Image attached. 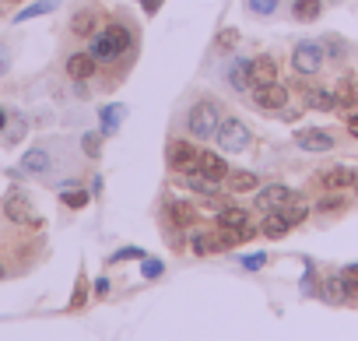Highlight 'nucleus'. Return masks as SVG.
<instances>
[{
    "label": "nucleus",
    "mask_w": 358,
    "mask_h": 341,
    "mask_svg": "<svg viewBox=\"0 0 358 341\" xmlns=\"http://www.w3.org/2000/svg\"><path fill=\"white\" fill-rule=\"evenodd\" d=\"M60 201H64L67 208H85V204H88V194H85V190H71V187H64V190H60Z\"/></svg>",
    "instance_id": "29"
},
{
    "label": "nucleus",
    "mask_w": 358,
    "mask_h": 341,
    "mask_svg": "<svg viewBox=\"0 0 358 341\" xmlns=\"http://www.w3.org/2000/svg\"><path fill=\"white\" fill-rule=\"evenodd\" d=\"M229 85H232L236 92H246V85H253V81H250V60H236V64L229 67Z\"/></svg>",
    "instance_id": "20"
},
{
    "label": "nucleus",
    "mask_w": 358,
    "mask_h": 341,
    "mask_svg": "<svg viewBox=\"0 0 358 341\" xmlns=\"http://www.w3.org/2000/svg\"><path fill=\"white\" fill-rule=\"evenodd\" d=\"M162 271H165V264H162V260H144V267H141V274H144V278H162Z\"/></svg>",
    "instance_id": "37"
},
{
    "label": "nucleus",
    "mask_w": 358,
    "mask_h": 341,
    "mask_svg": "<svg viewBox=\"0 0 358 341\" xmlns=\"http://www.w3.org/2000/svg\"><path fill=\"white\" fill-rule=\"evenodd\" d=\"M225 183H229V190H236V194H246V190H257V176L253 173H243V169H236V173H229L225 176Z\"/></svg>",
    "instance_id": "19"
},
{
    "label": "nucleus",
    "mask_w": 358,
    "mask_h": 341,
    "mask_svg": "<svg viewBox=\"0 0 358 341\" xmlns=\"http://www.w3.org/2000/svg\"><path fill=\"white\" fill-rule=\"evenodd\" d=\"M169 211H172V222H176V225H190V222L197 218V208H194L190 201H176Z\"/></svg>",
    "instance_id": "23"
},
{
    "label": "nucleus",
    "mask_w": 358,
    "mask_h": 341,
    "mask_svg": "<svg viewBox=\"0 0 358 341\" xmlns=\"http://www.w3.org/2000/svg\"><path fill=\"white\" fill-rule=\"evenodd\" d=\"M67 74H71L74 81L92 78V74H95V57H92V53H74V57L67 60Z\"/></svg>",
    "instance_id": "13"
},
{
    "label": "nucleus",
    "mask_w": 358,
    "mask_h": 341,
    "mask_svg": "<svg viewBox=\"0 0 358 341\" xmlns=\"http://www.w3.org/2000/svg\"><path fill=\"white\" fill-rule=\"evenodd\" d=\"M253 15H274L278 11V0H246Z\"/></svg>",
    "instance_id": "34"
},
{
    "label": "nucleus",
    "mask_w": 358,
    "mask_h": 341,
    "mask_svg": "<svg viewBox=\"0 0 358 341\" xmlns=\"http://www.w3.org/2000/svg\"><path fill=\"white\" fill-rule=\"evenodd\" d=\"M0 278H4V264H0Z\"/></svg>",
    "instance_id": "44"
},
{
    "label": "nucleus",
    "mask_w": 358,
    "mask_h": 341,
    "mask_svg": "<svg viewBox=\"0 0 358 341\" xmlns=\"http://www.w3.org/2000/svg\"><path fill=\"white\" fill-rule=\"evenodd\" d=\"M320 183H323L327 190L355 187V183H358V173H355L351 165H334V169H327V173H320Z\"/></svg>",
    "instance_id": "11"
},
{
    "label": "nucleus",
    "mask_w": 358,
    "mask_h": 341,
    "mask_svg": "<svg viewBox=\"0 0 358 341\" xmlns=\"http://www.w3.org/2000/svg\"><path fill=\"white\" fill-rule=\"evenodd\" d=\"M218 225L222 229H239V225H246V211L243 208H222L218 211Z\"/></svg>",
    "instance_id": "26"
},
{
    "label": "nucleus",
    "mask_w": 358,
    "mask_h": 341,
    "mask_svg": "<svg viewBox=\"0 0 358 341\" xmlns=\"http://www.w3.org/2000/svg\"><path fill=\"white\" fill-rule=\"evenodd\" d=\"M278 211L288 218V225H299V222H306V218H309V208H306L302 201H295V197H292L285 208H278Z\"/></svg>",
    "instance_id": "27"
},
{
    "label": "nucleus",
    "mask_w": 358,
    "mask_h": 341,
    "mask_svg": "<svg viewBox=\"0 0 358 341\" xmlns=\"http://www.w3.org/2000/svg\"><path fill=\"white\" fill-rule=\"evenodd\" d=\"M81 148H85V155L99 158V151H102V141H99V134H85V137H81Z\"/></svg>",
    "instance_id": "35"
},
{
    "label": "nucleus",
    "mask_w": 358,
    "mask_h": 341,
    "mask_svg": "<svg viewBox=\"0 0 358 341\" xmlns=\"http://www.w3.org/2000/svg\"><path fill=\"white\" fill-rule=\"evenodd\" d=\"M130 43H134V39H130V32H127L123 25H109L106 32H95V36H92V57L109 64V60H116Z\"/></svg>",
    "instance_id": "1"
},
{
    "label": "nucleus",
    "mask_w": 358,
    "mask_h": 341,
    "mask_svg": "<svg viewBox=\"0 0 358 341\" xmlns=\"http://www.w3.org/2000/svg\"><path fill=\"white\" fill-rule=\"evenodd\" d=\"M4 123H8V116H4V109H0V130H4Z\"/></svg>",
    "instance_id": "43"
},
{
    "label": "nucleus",
    "mask_w": 358,
    "mask_h": 341,
    "mask_svg": "<svg viewBox=\"0 0 358 341\" xmlns=\"http://www.w3.org/2000/svg\"><path fill=\"white\" fill-rule=\"evenodd\" d=\"M57 4H60V0H36V4H29L22 15H15V22H32V18H39V15H50Z\"/></svg>",
    "instance_id": "22"
},
{
    "label": "nucleus",
    "mask_w": 358,
    "mask_h": 341,
    "mask_svg": "<svg viewBox=\"0 0 358 341\" xmlns=\"http://www.w3.org/2000/svg\"><path fill=\"white\" fill-rule=\"evenodd\" d=\"M215 43H218V50H236V43H239V29H222Z\"/></svg>",
    "instance_id": "31"
},
{
    "label": "nucleus",
    "mask_w": 358,
    "mask_h": 341,
    "mask_svg": "<svg viewBox=\"0 0 358 341\" xmlns=\"http://www.w3.org/2000/svg\"><path fill=\"white\" fill-rule=\"evenodd\" d=\"M341 208H344L341 197H323V201H320V211H341Z\"/></svg>",
    "instance_id": "38"
},
{
    "label": "nucleus",
    "mask_w": 358,
    "mask_h": 341,
    "mask_svg": "<svg viewBox=\"0 0 358 341\" xmlns=\"http://www.w3.org/2000/svg\"><path fill=\"white\" fill-rule=\"evenodd\" d=\"M253 106L264 109V113H281V109L288 106V88L278 85V81H271V85H257V92H253Z\"/></svg>",
    "instance_id": "5"
},
{
    "label": "nucleus",
    "mask_w": 358,
    "mask_h": 341,
    "mask_svg": "<svg viewBox=\"0 0 358 341\" xmlns=\"http://www.w3.org/2000/svg\"><path fill=\"white\" fill-rule=\"evenodd\" d=\"M334 95H337V106H358V81L351 74H344L337 85H334Z\"/></svg>",
    "instance_id": "14"
},
{
    "label": "nucleus",
    "mask_w": 358,
    "mask_h": 341,
    "mask_svg": "<svg viewBox=\"0 0 358 341\" xmlns=\"http://www.w3.org/2000/svg\"><path fill=\"white\" fill-rule=\"evenodd\" d=\"M194 250H197V253H211V250H218V239H215L211 232H197V236H194Z\"/></svg>",
    "instance_id": "30"
},
{
    "label": "nucleus",
    "mask_w": 358,
    "mask_h": 341,
    "mask_svg": "<svg viewBox=\"0 0 358 341\" xmlns=\"http://www.w3.org/2000/svg\"><path fill=\"white\" fill-rule=\"evenodd\" d=\"M215 137H218V148H222V151H246V144H250V127H246L243 120H222L218 130H215Z\"/></svg>",
    "instance_id": "4"
},
{
    "label": "nucleus",
    "mask_w": 358,
    "mask_h": 341,
    "mask_svg": "<svg viewBox=\"0 0 358 341\" xmlns=\"http://www.w3.org/2000/svg\"><path fill=\"white\" fill-rule=\"evenodd\" d=\"M197 169H201L204 176L218 180V183L229 176V162H225L222 155H215V151H201V155H197Z\"/></svg>",
    "instance_id": "12"
},
{
    "label": "nucleus",
    "mask_w": 358,
    "mask_h": 341,
    "mask_svg": "<svg viewBox=\"0 0 358 341\" xmlns=\"http://www.w3.org/2000/svg\"><path fill=\"white\" fill-rule=\"evenodd\" d=\"M50 169V155L43 148H32L25 158H22V173H46Z\"/></svg>",
    "instance_id": "18"
},
{
    "label": "nucleus",
    "mask_w": 358,
    "mask_h": 341,
    "mask_svg": "<svg viewBox=\"0 0 358 341\" xmlns=\"http://www.w3.org/2000/svg\"><path fill=\"white\" fill-rule=\"evenodd\" d=\"M4 215H8L11 222H18V225H39V218H36V211H32V201H29L22 190H11V194L4 197Z\"/></svg>",
    "instance_id": "6"
},
{
    "label": "nucleus",
    "mask_w": 358,
    "mask_h": 341,
    "mask_svg": "<svg viewBox=\"0 0 358 341\" xmlns=\"http://www.w3.org/2000/svg\"><path fill=\"white\" fill-rule=\"evenodd\" d=\"M11 4H22V0H11Z\"/></svg>",
    "instance_id": "45"
},
{
    "label": "nucleus",
    "mask_w": 358,
    "mask_h": 341,
    "mask_svg": "<svg viewBox=\"0 0 358 341\" xmlns=\"http://www.w3.org/2000/svg\"><path fill=\"white\" fill-rule=\"evenodd\" d=\"M288 229H292V225H288V218H285L281 211H267V218H264V225H260V232H264L267 239H281Z\"/></svg>",
    "instance_id": "16"
},
{
    "label": "nucleus",
    "mask_w": 358,
    "mask_h": 341,
    "mask_svg": "<svg viewBox=\"0 0 358 341\" xmlns=\"http://www.w3.org/2000/svg\"><path fill=\"white\" fill-rule=\"evenodd\" d=\"M71 32H74V36H95V11H81V15H74Z\"/></svg>",
    "instance_id": "24"
},
{
    "label": "nucleus",
    "mask_w": 358,
    "mask_h": 341,
    "mask_svg": "<svg viewBox=\"0 0 358 341\" xmlns=\"http://www.w3.org/2000/svg\"><path fill=\"white\" fill-rule=\"evenodd\" d=\"M250 81H253V85H271V81H278V60H274L271 53L253 57V60H250Z\"/></svg>",
    "instance_id": "10"
},
{
    "label": "nucleus",
    "mask_w": 358,
    "mask_h": 341,
    "mask_svg": "<svg viewBox=\"0 0 358 341\" xmlns=\"http://www.w3.org/2000/svg\"><path fill=\"white\" fill-rule=\"evenodd\" d=\"M355 187H358V183H355Z\"/></svg>",
    "instance_id": "46"
},
{
    "label": "nucleus",
    "mask_w": 358,
    "mask_h": 341,
    "mask_svg": "<svg viewBox=\"0 0 358 341\" xmlns=\"http://www.w3.org/2000/svg\"><path fill=\"white\" fill-rule=\"evenodd\" d=\"M109 260H113V264H120V260H144V250H141V246H123V250H116Z\"/></svg>",
    "instance_id": "32"
},
{
    "label": "nucleus",
    "mask_w": 358,
    "mask_h": 341,
    "mask_svg": "<svg viewBox=\"0 0 358 341\" xmlns=\"http://www.w3.org/2000/svg\"><path fill=\"white\" fill-rule=\"evenodd\" d=\"M309 106H313V109H320V113H330V109H337V95H334V88H320V92H313Z\"/></svg>",
    "instance_id": "25"
},
{
    "label": "nucleus",
    "mask_w": 358,
    "mask_h": 341,
    "mask_svg": "<svg viewBox=\"0 0 358 341\" xmlns=\"http://www.w3.org/2000/svg\"><path fill=\"white\" fill-rule=\"evenodd\" d=\"M292 67H295L299 78L320 74V67H323V50H320V43H313V39L299 43V46L292 50Z\"/></svg>",
    "instance_id": "3"
},
{
    "label": "nucleus",
    "mask_w": 358,
    "mask_h": 341,
    "mask_svg": "<svg viewBox=\"0 0 358 341\" xmlns=\"http://www.w3.org/2000/svg\"><path fill=\"white\" fill-rule=\"evenodd\" d=\"M267 264V253H250V257H243V267L246 271H260Z\"/></svg>",
    "instance_id": "36"
},
{
    "label": "nucleus",
    "mask_w": 358,
    "mask_h": 341,
    "mask_svg": "<svg viewBox=\"0 0 358 341\" xmlns=\"http://www.w3.org/2000/svg\"><path fill=\"white\" fill-rule=\"evenodd\" d=\"M197 148L190 141H172L169 144V165L179 169V173H187V169H197Z\"/></svg>",
    "instance_id": "8"
},
{
    "label": "nucleus",
    "mask_w": 358,
    "mask_h": 341,
    "mask_svg": "<svg viewBox=\"0 0 358 341\" xmlns=\"http://www.w3.org/2000/svg\"><path fill=\"white\" fill-rule=\"evenodd\" d=\"M341 278H344V285H348V295H358V264H348V267L341 271Z\"/></svg>",
    "instance_id": "33"
},
{
    "label": "nucleus",
    "mask_w": 358,
    "mask_h": 341,
    "mask_svg": "<svg viewBox=\"0 0 358 341\" xmlns=\"http://www.w3.org/2000/svg\"><path fill=\"white\" fill-rule=\"evenodd\" d=\"M288 201H292V190H288L285 183H271V187H264V190L257 194L253 208H257V211H278V208H285Z\"/></svg>",
    "instance_id": "7"
},
{
    "label": "nucleus",
    "mask_w": 358,
    "mask_h": 341,
    "mask_svg": "<svg viewBox=\"0 0 358 341\" xmlns=\"http://www.w3.org/2000/svg\"><path fill=\"white\" fill-rule=\"evenodd\" d=\"M123 116H127V106H102V113H99L102 134H116L120 123H123Z\"/></svg>",
    "instance_id": "17"
},
{
    "label": "nucleus",
    "mask_w": 358,
    "mask_h": 341,
    "mask_svg": "<svg viewBox=\"0 0 358 341\" xmlns=\"http://www.w3.org/2000/svg\"><path fill=\"white\" fill-rule=\"evenodd\" d=\"M295 18L299 22H316L320 18V11H323V4H320V0H295Z\"/></svg>",
    "instance_id": "21"
},
{
    "label": "nucleus",
    "mask_w": 358,
    "mask_h": 341,
    "mask_svg": "<svg viewBox=\"0 0 358 341\" xmlns=\"http://www.w3.org/2000/svg\"><path fill=\"white\" fill-rule=\"evenodd\" d=\"M95 295H109V278H95Z\"/></svg>",
    "instance_id": "40"
},
{
    "label": "nucleus",
    "mask_w": 358,
    "mask_h": 341,
    "mask_svg": "<svg viewBox=\"0 0 358 341\" xmlns=\"http://www.w3.org/2000/svg\"><path fill=\"white\" fill-rule=\"evenodd\" d=\"M85 299H88V288H85V281H78V288H74V299H71V306L78 309V306H81Z\"/></svg>",
    "instance_id": "39"
},
{
    "label": "nucleus",
    "mask_w": 358,
    "mask_h": 341,
    "mask_svg": "<svg viewBox=\"0 0 358 341\" xmlns=\"http://www.w3.org/2000/svg\"><path fill=\"white\" fill-rule=\"evenodd\" d=\"M295 144L306 148V151H330L334 137L323 127H302V130H295Z\"/></svg>",
    "instance_id": "9"
},
{
    "label": "nucleus",
    "mask_w": 358,
    "mask_h": 341,
    "mask_svg": "<svg viewBox=\"0 0 358 341\" xmlns=\"http://www.w3.org/2000/svg\"><path fill=\"white\" fill-rule=\"evenodd\" d=\"M344 295H348V285H344V278H341V274L323 281V299H327V302H341Z\"/></svg>",
    "instance_id": "28"
},
{
    "label": "nucleus",
    "mask_w": 358,
    "mask_h": 341,
    "mask_svg": "<svg viewBox=\"0 0 358 341\" xmlns=\"http://www.w3.org/2000/svg\"><path fill=\"white\" fill-rule=\"evenodd\" d=\"M8 64H11V60H8V50H4V46H0V78H4V74H8Z\"/></svg>",
    "instance_id": "42"
},
{
    "label": "nucleus",
    "mask_w": 358,
    "mask_h": 341,
    "mask_svg": "<svg viewBox=\"0 0 358 341\" xmlns=\"http://www.w3.org/2000/svg\"><path fill=\"white\" fill-rule=\"evenodd\" d=\"M344 127H348V134L358 141V113H355V116H348V123H344Z\"/></svg>",
    "instance_id": "41"
},
{
    "label": "nucleus",
    "mask_w": 358,
    "mask_h": 341,
    "mask_svg": "<svg viewBox=\"0 0 358 341\" xmlns=\"http://www.w3.org/2000/svg\"><path fill=\"white\" fill-rule=\"evenodd\" d=\"M218 123H222V109H218V102H211V99L197 102V106L190 109V116H187L190 134H194V137H201V141H204V137H215Z\"/></svg>",
    "instance_id": "2"
},
{
    "label": "nucleus",
    "mask_w": 358,
    "mask_h": 341,
    "mask_svg": "<svg viewBox=\"0 0 358 341\" xmlns=\"http://www.w3.org/2000/svg\"><path fill=\"white\" fill-rule=\"evenodd\" d=\"M187 187L197 190V194H204V197H215V194H218V180L204 176L201 169H187Z\"/></svg>",
    "instance_id": "15"
}]
</instances>
